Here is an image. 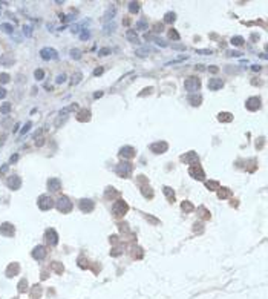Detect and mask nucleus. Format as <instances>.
Here are the masks:
<instances>
[{
    "label": "nucleus",
    "instance_id": "nucleus-1",
    "mask_svg": "<svg viewBox=\"0 0 268 299\" xmlns=\"http://www.w3.org/2000/svg\"><path fill=\"white\" fill-rule=\"evenodd\" d=\"M115 172H117L118 176L129 178L132 175V172H133V164H132V163H129V161H123V163H120V164H117Z\"/></svg>",
    "mask_w": 268,
    "mask_h": 299
},
{
    "label": "nucleus",
    "instance_id": "nucleus-2",
    "mask_svg": "<svg viewBox=\"0 0 268 299\" xmlns=\"http://www.w3.org/2000/svg\"><path fill=\"white\" fill-rule=\"evenodd\" d=\"M127 210H129V206L126 204V201H123V199H118V201L112 206V213H113V216H117V218L124 216L127 213Z\"/></svg>",
    "mask_w": 268,
    "mask_h": 299
},
{
    "label": "nucleus",
    "instance_id": "nucleus-3",
    "mask_svg": "<svg viewBox=\"0 0 268 299\" xmlns=\"http://www.w3.org/2000/svg\"><path fill=\"white\" fill-rule=\"evenodd\" d=\"M184 88H185V90H189V92L195 94V92H198V90H199L201 81H199V78H196V77H189V78L184 81Z\"/></svg>",
    "mask_w": 268,
    "mask_h": 299
},
{
    "label": "nucleus",
    "instance_id": "nucleus-4",
    "mask_svg": "<svg viewBox=\"0 0 268 299\" xmlns=\"http://www.w3.org/2000/svg\"><path fill=\"white\" fill-rule=\"evenodd\" d=\"M57 209L61 213H69L70 210H72V203L69 201L68 196H60L57 199Z\"/></svg>",
    "mask_w": 268,
    "mask_h": 299
},
{
    "label": "nucleus",
    "instance_id": "nucleus-5",
    "mask_svg": "<svg viewBox=\"0 0 268 299\" xmlns=\"http://www.w3.org/2000/svg\"><path fill=\"white\" fill-rule=\"evenodd\" d=\"M37 204L40 207V210H49V209H52V207H54V199L49 195H41L38 198Z\"/></svg>",
    "mask_w": 268,
    "mask_h": 299
},
{
    "label": "nucleus",
    "instance_id": "nucleus-6",
    "mask_svg": "<svg viewBox=\"0 0 268 299\" xmlns=\"http://www.w3.org/2000/svg\"><path fill=\"white\" fill-rule=\"evenodd\" d=\"M168 149V144L166 141H156V143H152L150 144V150L153 153H164Z\"/></svg>",
    "mask_w": 268,
    "mask_h": 299
},
{
    "label": "nucleus",
    "instance_id": "nucleus-7",
    "mask_svg": "<svg viewBox=\"0 0 268 299\" xmlns=\"http://www.w3.org/2000/svg\"><path fill=\"white\" fill-rule=\"evenodd\" d=\"M40 57L43 60H55L58 57V54H57L55 49H52V48H43L40 51Z\"/></svg>",
    "mask_w": 268,
    "mask_h": 299
},
{
    "label": "nucleus",
    "instance_id": "nucleus-8",
    "mask_svg": "<svg viewBox=\"0 0 268 299\" xmlns=\"http://www.w3.org/2000/svg\"><path fill=\"white\" fill-rule=\"evenodd\" d=\"M245 107L248 111H257L261 107V98L259 97H250L245 101Z\"/></svg>",
    "mask_w": 268,
    "mask_h": 299
},
{
    "label": "nucleus",
    "instance_id": "nucleus-9",
    "mask_svg": "<svg viewBox=\"0 0 268 299\" xmlns=\"http://www.w3.org/2000/svg\"><path fill=\"white\" fill-rule=\"evenodd\" d=\"M198 160L199 158L196 155V152H187L181 157V161H184L185 164H198Z\"/></svg>",
    "mask_w": 268,
    "mask_h": 299
},
{
    "label": "nucleus",
    "instance_id": "nucleus-10",
    "mask_svg": "<svg viewBox=\"0 0 268 299\" xmlns=\"http://www.w3.org/2000/svg\"><path fill=\"white\" fill-rule=\"evenodd\" d=\"M189 174H190V176H193L195 179H204V176H205V174H204V170L196 164V166H192L190 169H189Z\"/></svg>",
    "mask_w": 268,
    "mask_h": 299
},
{
    "label": "nucleus",
    "instance_id": "nucleus-11",
    "mask_svg": "<svg viewBox=\"0 0 268 299\" xmlns=\"http://www.w3.org/2000/svg\"><path fill=\"white\" fill-rule=\"evenodd\" d=\"M6 184H8V187H9L11 190H19L20 186H22V179L17 175H12V176L8 178V183Z\"/></svg>",
    "mask_w": 268,
    "mask_h": 299
},
{
    "label": "nucleus",
    "instance_id": "nucleus-12",
    "mask_svg": "<svg viewBox=\"0 0 268 299\" xmlns=\"http://www.w3.org/2000/svg\"><path fill=\"white\" fill-rule=\"evenodd\" d=\"M80 210L84 213H91L94 210V201H91V199H81L80 201Z\"/></svg>",
    "mask_w": 268,
    "mask_h": 299
},
{
    "label": "nucleus",
    "instance_id": "nucleus-13",
    "mask_svg": "<svg viewBox=\"0 0 268 299\" xmlns=\"http://www.w3.org/2000/svg\"><path fill=\"white\" fill-rule=\"evenodd\" d=\"M0 233H2L3 236H12L14 235V225L9 224V222H3L2 225H0Z\"/></svg>",
    "mask_w": 268,
    "mask_h": 299
},
{
    "label": "nucleus",
    "instance_id": "nucleus-14",
    "mask_svg": "<svg viewBox=\"0 0 268 299\" xmlns=\"http://www.w3.org/2000/svg\"><path fill=\"white\" fill-rule=\"evenodd\" d=\"M135 153H137L135 149L130 147V146H124V147L120 149V157H123V158H133Z\"/></svg>",
    "mask_w": 268,
    "mask_h": 299
},
{
    "label": "nucleus",
    "instance_id": "nucleus-15",
    "mask_svg": "<svg viewBox=\"0 0 268 299\" xmlns=\"http://www.w3.org/2000/svg\"><path fill=\"white\" fill-rule=\"evenodd\" d=\"M207 86H208L210 90H218V89H221L222 86H224V81H222L221 78H210Z\"/></svg>",
    "mask_w": 268,
    "mask_h": 299
},
{
    "label": "nucleus",
    "instance_id": "nucleus-16",
    "mask_svg": "<svg viewBox=\"0 0 268 299\" xmlns=\"http://www.w3.org/2000/svg\"><path fill=\"white\" fill-rule=\"evenodd\" d=\"M48 189L52 190V192H57V190L61 189V181L58 178H49L48 179Z\"/></svg>",
    "mask_w": 268,
    "mask_h": 299
},
{
    "label": "nucleus",
    "instance_id": "nucleus-17",
    "mask_svg": "<svg viewBox=\"0 0 268 299\" xmlns=\"http://www.w3.org/2000/svg\"><path fill=\"white\" fill-rule=\"evenodd\" d=\"M46 239H48V242L51 244V246H57V242H58V235H57V232L54 230V229H49L48 232H46Z\"/></svg>",
    "mask_w": 268,
    "mask_h": 299
},
{
    "label": "nucleus",
    "instance_id": "nucleus-18",
    "mask_svg": "<svg viewBox=\"0 0 268 299\" xmlns=\"http://www.w3.org/2000/svg\"><path fill=\"white\" fill-rule=\"evenodd\" d=\"M44 255H46V250H44V247L43 246H38V247H35L34 249V252H32V256L35 258V259H43L44 258Z\"/></svg>",
    "mask_w": 268,
    "mask_h": 299
},
{
    "label": "nucleus",
    "instance_id": "nucleus-19",
    "mask_svg": "<svg viewBox=\"0 0 268 299\" xmlns=\"http://www.w3.org/2000/svg\"><path fill=\"white\" fill-rule=\"evenodd\" d=\"M187 100L190 101L192 106H199L201 101H202V97H201V94H190Z\"/></svg>",
    "mask_w": 268,
    "mask_h": 299
},
{
    "label": "nucleus",
    "instance_id": "nucleus-20",
    "mask_svg": "<svg viewBox=\"0 0 268 299\" xmlns=\"http://www.w3.org/2000/svg\"><path fill=\"white\" fill-rule=\"evenodd\" d=\"M218 120H219L221 123H230L231 120H233V115H231L230 112H221V114L218 115Z\"/></svg>",
    "mask_w": 268,
    "mask_h": 299
},
{
    "label": "nucleus",
    "instance_id": "nucleus-21",
    "mask_svg": "<svg viewBox=\"0 0 268 299\" xmlns=\"http://www.w3.org/2000/svg\"><path fill=\"white\" fill-rule=\"evenodd\" d=\"M89 118H91V112L86 111V109L80 111L78 115H77V120H78V121H89Z\"/></svg>",
    "mask_w": 268,
    "mask_h": 299
},
{
    "label": "nucleus",
    "instance_id": "nucleus-22",
    "mask_svg": "<svg viewBox=\"0 0 268 299\" xmlns=\"http://www.w3.org/2000/svg\"><path fill=\"white\" fill-rule=\"evenodd\" d=\"M218 196H219L221 199H225V198L231 196V190L227 189V187H219V190H218Z\"/></svg>",
    "mask_w": 268,
    "mask_h": 299
},
{
    "label": "nucleus",
    "instance_id": "nucleus-23",
    "mask_svg": "<svg viewBox=\"0 0 268 299\" xmlns=\"http://www.w3.org/2000/svg\"><path fill=\"white\" fill-rule=\"evenodd\" d=\"M163 192H164V195L167 196V199H168L170 203H173V201H175V192H173V190H172L170 187L164 186V187H163Z\"/></svg>",
    "mask_w": 268,
    "mask_h": 299
},
{
    "label": "nucleus",
    "instance_id": "nucleus-24",
    "mask_svg": "<svg viewBox=\"0 0 268 299\" xmlns=\"http://www.w3.org/2000/svg\"><path fill=\"white\" fill-rule=\"evenodd\" d=\"M126 37H127V40H129V42H132V43H139L138 35L135 34V31H133V29H129V31L126 32Z\"/></svg>",
    "mask_w": 268,
    "mask_h": 299
},
{
    "label": "nucleus",
    "instance_id": "nucleus-25",
    "mask_svg": "<svg viewBox=\"0 0 268 299\" xmlns=\"http://www.w3.org/2000/svg\"><path fill=\"white\" fill-rule=\"evenodd\" d=\"M181 207H182L184 213H192V212L195 210V206H193V204H192L190 201H182Z\"/></svg>",
    "mask_w": 268,
    "mask_h": 299
},
{
    "label": "nucleus",
    "instance_id": "nucleus-26",
    "mask_svg": "<svg viewBox=\"0 0 268 299\" xmlns=\"http://www.w3.org/2000/svg\"><path fill=\"white\" fill-rule=\"evenodd\" d=\"M117 196H120V192H117L113 187H110V189H107L106 190V198H110V199H113V198H117Z\"/></svg>",
    "mask_w": 268,
    "mask_h": 299
},
{
    "label": "nucleus",
    "instance_id": "nucleus-27",
    "mask_svg": "<svg viewBox=\"0 0 268 299\" xmlns=\"http://www.w3.org/2000/svg\"><path fill=\"white\" fill-rule=\"evenodd\" d=\"M141 192H142V195H144L146 198H153V190H150L149 186H142L141 187Z\"/></svg>",
    "mask_w": 268,
    "mask_h": 299
},
{
    "label": "nucleus",
    "instance_id": "nucleus-28",
    "mask_svg": "<svg viewBox=\"0 0 268 299\" xmlns=\"http://www.w3.org/2000/svg\"><path fill=\"white\" fill-rule=\"evenodd\" d=\"M230 43L233 44V46H242V44H244V39L239 37V35H236V37H231Z\"/></svg>",
    "mask_w": 268,
    "mask_h": 299
},
{
    "label": "nucleus",
    "instance_id": "nucleus-29",
    "mask_svg": "<svg viewBox=\"0 0 268 299\" xmlns=\"http://www.w3.org/2000/svg\"><path fill=\"white\" fill-rule=\"evenodd\" d=\"M0 29H2L3 32H6V34H12L14 32V26L9 25V23H3L2 26H0Z\"/></svg>",
    "mask_w": 268,
    "mask_h": 299
},
{
    "label": "nucleus",
    "instance_id": "nucleus-30",
    "mask_svg": "<svg viewBox=\"0 0 268 299\" xmlns=\"http://www.w3.org/2000/svg\"><path fill=\"white\" fill-rule=\"evenodd\" d=\"M129 11H130L132 14H137V12L139 11V3H138V2H130V3H129Z\"/></svg>",
    "mask_w": 268,
    "mask_h": 299
},
{
    "label": "nucleus",
    "instance_id": "nucleus-31",
    "mask_svg": "<svg viewBox=\"0 0 268 299\" xmlns=\"http://www.w3.org/2000/svg\"><path fill=\"white\" fill-rule=\"evenodd\" d=\"M175 20H176L175 12H167V14L164 15V22H166V23H173Z\"/></svg>",
    "mask_w": 268,
    "mask_h": 299
},
{
    "label": "nucleus",
    "instance_id": "nucleus-32",
    "mask_svg": "<svg viewBox=\"0 0 268 299\" xmlns=\"http://www.w3.org/2000/svg\"><path fill=\"white\" fill-rule=\"evenodd\" d=\"M205 186H207L208 190H218L219 189V183H218V181H207Z\"/></svg>",
    "mask_w": 268,
    "mask_h": 299
},
{
    "label": "nucleus",
    "instance_id": "nucleus-33",
    "mask_svg": "<svg viewBox=\"0 0 268 299\" xmlns=\"http://www.w3.org/2000/svg\"><path fill=\"white\" fill-rule=\"evenodd\" d=\"M147 28H149V25H147L146 20H139V22H137V29H139V31H146Z\"/></svg>",
    "mask_w": 268,
    "mask_h": 299
},
{
    "label": "nucleus",
    "instance_id": "nucleus-34",
    "mask_svg": "<svg viewBox=\"0 0 268 299\" xmlns=\"http://www.w3.org/2000/svg\"><path fill=\"white\" fill-rule=\"evenodd\" d=\"M11 103H3L2 106H0V114H8V112H9L11 111Z\"/></svg>",
    "mask_w": 268,
    "mask_h": 299
},
{
    "label": "nucleus",
    "instance_id": "nucleus-35",
    "mask_svg": "<svg viewBox=\"0 0 268 299\" xmlns=\"http://www.w3.org/2000/svg\"><path fill=\"white\" fill-rule=\"evenodd\" d=\"M198 212H199V215L202 216V218H205V220H208V218H210V213L205 210V207H202V206L198 207Z\"/></svg>",
    "mask_w": 268,
    "mask_h": 299
},
{
    "label": "nucleus",
    "instance_id": "nucleus-36",
    "mask_svg": "<svg viewBox=\"0 0 268 299\" xmlns=\"http://www.w3.org/2000/svg\"><path fill=\"white\" fill-rule=\"evenodd\" d=\"M113 31H115V23H113V22L104 26V34H112Z\"/></svg>",
    "mask_w": 268,
    "mask_h": 299
},
{
    "label": "nucleus",
    "instance_id": "nucleus-37",
    "mask_svg": "<svg viewBox=\"0 0 268 299\" xmlns=\"http://www.w3.org/2000/svg\"><path fill=\"white\" fill-rule=\"evenodd\" d=\"M149 51H152V49H150V48H147V46H146V48H142V49H138V51H137V52H135V54H137V55H138V57H146V55H147V52H149Z\"/></svg>",
    "mask_w": 268,
    "mask_h": 299
},
{
    "label": "nucleus",
    "instance_id": "nucleus-38",
    "mask_svg": "<svg viewBox=\"0 0 268 299\" xmlns=\"http://www.w3.org/2000/svg\"><path fill=\"white\" fill-rule=\"evenodd\" d=\"M81 77H83V75H81V72H77V74H75V75L72 77V81H70V85L74 86V85L80 83V81H81Z\"/></svg>",
    "mask_w": 268,
    "mask_h": 299
},
{
    "label": "nucleus",
    "instance_id": "nucleus-39",
    "mask_svg": "<svg viewBox=\"0 0 268 299\" xmlns=\"http://www.w3.org/2000/svg\"><path fill=\"white\" fill-rule=\"evenodd\" d=\"M34 77L37 78V80H43V78H44V72H43V69H35V71H34Z\"/></svg>",
    "mask_w": 268,
    "mask_h": 299
},
{
    "label": "nucleus",
    "instance_id": "nucleus-40",
    "mask_svg": "<svg viewBox=\"0 0 268 299\" xmlns=\"http://www.w3.org/2000/svg\"><path fill=\"white\" fill-rule=\"evenodd\" d=\"M168 37H170L172 40H179V34L176 32V29H170L168 31Z\"/></svg>",
    "mask_w": 268,
    "mask_h": 299
},
{
    "label": "nucleus",
    "instance_id": "nucleus-41",
    "mask_svg": "<svg viewBox=\"0 0 268 299\" xmlns=\"http://www.w3.org/2000/svg\"><path fill=\"white\" fill-rule=\"evenodd\" d=\"M70 57L75 58V60H80V58H81V52H80L78 49H72V51H70Z\"/></svg>",
    "mask_w": 268,
    "mask_h": 299
},
{
    "label": "nucleus",
    "instance_id": "nucleus-42",
    "mask_svg": "<svg viewBox=\"0 0 268 299\" xmlns=\"http://www.w3.org/2000/svg\"><path fill=\"white\" fill-rule=\"evenodd\" d=\"M172 49H176V51H185V46L181 43H172Z\"/></svg>",
    "mask_w": 268,
    "mask_h": 299
},
{
    "label": "nucleus",
    "instance_id": "nucleus-43",
    "mask_svg": "<svg viewBox=\"0 0 268 299\" xmlns=\"http://www.w3.org/2000/svg\"><path fill=\"white\" fill-rule=\"evenodd\" d=\"M196 54H201V55H210L213 54L211 49H196Z\"/></svg>",
    "mask_w": 268,
    "mask_h": 299
},
{
    "label": "nucleus",
    "instance_id": "nucleus-44",
    "mask_svg": "<svg viewBox=\"0 0 268 299\" xmlns=\"http://www.w3.org/2000/svg\"><path fill=\"white\" fill-rule=\"evenodd\" d=\"M98 54H100L101 57H104V55H109V54H110V49H109V48H103V49H100V51H98Z\"/></svg>",
    "mask_w": 268,
    "mask_h": 299
},
{
    "label": "nucleus",
    "instance_id": "nucleus-45",
    "mask_svg": "<svg viewBox=\"0 0 268 299\" xmlns=\"http://www.w3.org/2000/svg\"><path fill=\"white\" fill-rule=\"evenodd\" d=\"M29 129H31V123L28 121V123H26V124H25V128H23V129L20 131V133H22V135H25V133H28V132H29Z\"/></svg>",
    "mask_w": 268,
    "mask_h": 299
},
{
    "label": "nucleus",
    "instance_id": "nucleus-46",
    "mask_svg": "<svg viewBox=\"0 0 268 299\" xmlns=\"http://www.w3.org/2000/svg\"><path fill=\"white\" fill-rule=\"evenodd\" d=\"M113 15H115V8H112V11H109V12H107V14H106V17H104V20H109V19L112 20V19H113Z\"/></svg>",
    "mask_w": 268,
    "mask_h": 299
},
{
    "label": "nucleus",
    "instance_id": "nucleus-47",
    "mask_svg": "<svg viewBox=\"0 0 268 299\" xmlns=\"http://www.w3.org/2000/svg\"><path fill=\"white\" fill-rule=\"evenodd\" d=\"M0 81H2V83H8V81H9V75L8 74H0Z\"/></svg>",
    "mask_w": 268,
    "mask_h": 299
},
{
    "label": "nucleus",
    "instance_id": "nucleus-48",
    "mask_svg": "<svg viewBox=\"0 0 268 299\" xmlns=\"http://www.w3.org/2000/svg\"><path fill=\"white\" fill-rule=\"evenodd\" d=\"M65 81H66V75L65 74H60L57 77V80H55V83H65Z\"/></svg>",
    "mask_w": 268,
    "mask_h": 299
},
{
    "label": "nucleus",
    "instance_id": "nucleus-49",
    "mask_svg": "<svg viewBox=\"0 0 268 299\" xmlns=\"http://www.w3.org/2000/svg\"><path fill=\"white\" fill-rule=\"evenodd\" d=\"M80 37H81V40H87L89 37H91V35H89V32H87V31L84 29V31H83L81 34H80Z\"/></svg>",
    "mask_w": 268,
    "mask_h": 299
},
{
    "label": "nucleus",
    "instance_id": "nucleus-50",
    "mask_svg": "<svg viewBox=\"0 0 268 299\" xmlns=\"http://www.w3.org/2000/svg\"><path fill=\"white\" fill-rule=\"evenodd\" d=\"M31 26H25V28H23V34H26V35H28V37H29V35H31Z\"/></svg>",
    "mask_w": 268,
    "mask_h": 299
},
{
    "label": "nucleus",
    "instance_id": "nucleus-51",
    "mask_svg": "<svg viewBox=\"0 0 268 299\" xmlns=\"http://www.w3.org/2000/svg\"><path fill=\"white\" fill-rule=\"evenodd\" d=\"M103 71H104L103 68H97V69L94 71V75H95V77H98V75H101V74H103Z\"/></svg>",
    "mask_w": 268,
    "mask_h": 299
},
{
    "label": "nucleus",
    "instance_id": "nucleus-52",
    "mask_svg": "<svg viewBox=\"0 0 268 299\" xmlns=\"http://www.w3.org/2000/svg\"><path fill=\"white\" fill-rule=\"evenodd\" d=\"M227 55H230V57H231V55L239 57V55H240V52H237V51H228V52H227Z\"/></svg>",
    "mask_w": 268,
    "mask_h": 299
},
{
    "label": "nucleus",
    "instance_id": "nucleus-53",
    "mask_svg": "<svg viewBox=\"0 0 268 299\" xmlns=\"http://www.w3.org/2000/svg\"><path fill=\"white\" fill-rule=\"evenodd\" d=\"M153 31H155V32H161V31H163V25H158V23H156Z\"/></svg>",
    "mask_w": 268,
    "mask_h": 299
},
{
    "label": "nucleus",
    "instance_id": "nucleus-54",
    "mask_svg": "<svg viewBox=\"0 0 268 299\" xmlns=\"http://www.w3.org/2000/svg\"><path fill=\"white\" fill-rule=\"evenodd\" d=\"M25 288H26V281H22V282H20V287H19V290H20V292H23Z\"/></svg>",
    "mask_w": 268,
    "mask_h": 299
},
{
    "label": "nucleus",
    "instance_id": "nucleus-55",
    "mask_svg": "<svg viewBox=\"0 0 268 299\" xmlns=\"http://www.w3.org/2000/svg\"><path fill=\"white\" fill-rule=\"evenodd\" d=\"M5 95H6V89L0 88V98H5Z\"/></svg>",
    "mask_w": 268,
    "mask_h": 299
},
{
    "label": "nucleus",
    "instance_id": "nucleus-56",
    "mask_svg": "<svg viewBox=\"0 0 268 299\" xmlns=\"http://www.w3.org/2000/svg\"><path fill=\"white\" fill-rule=\"evenodd\" d=\"M208 71L211 72V74H214V72H218V71H219V68H216V66H210Z\"/></svg>",
    "mask_w": 268,
    "mask_h": 299
},
{
    "label": "nucleus",
    "instance_id": "nucleus-57",
    "mask_svg": "<svg viewBox=\"0 0 268 299\" xmlns=\"http://www.w3.org/2000/svg\"><path fill=\"white\" fill-rule=\"evenodd\" d=\"M8 170V164H5V166H2V169H0V172H2V174H5V172Z\"/></svg>",
    "mask_w": 268,
    "mask_h": 299
},
{
    "label": "nucleus",
    "instance_id": "nucleus-58",
    "mask_svg": "<svg viewBox=\"0 0 268 299\" xmlns=\"http://www.w3.org/2000/svg\"><path fill=\"white\" fill-rule=\"evenodd\" d=\"M17 160H19V155H12L11 157V163H15Z\"/></svg>",
    "mask_w": 268,
    "mask_h": 299
},
{
    "label": "nucleus",
    "instance_id": "nucleus-59",
    "mask_svg": "<svg viewBox=\"0 0 268 299\" xmlns=\"http://www.w3.org/2000/svg\"><path fill=\"white\" fill-rule=\"evenodd\" d=\"M101 95H103V92H97V94L94 95V98H100Z\"/></svg>",
    "mask_w": 268,
    "mask_h": 299
},
{
    "label": "nucleus",
    "instance_id": "nucleus-60",
    "mask_svg": "<svg viewBox=\"0 0 268 299\" xmlns=\"http://www.w3.org/2000/svg\"><path fill=\"white\" fill-rule=\"evenodd\" d=\"M253 71H259V69H261V66H257V65H253V68H251Z\"/></svg>",
    "mask_w": 268,
    "mask_h": 299
}]
</instances>
